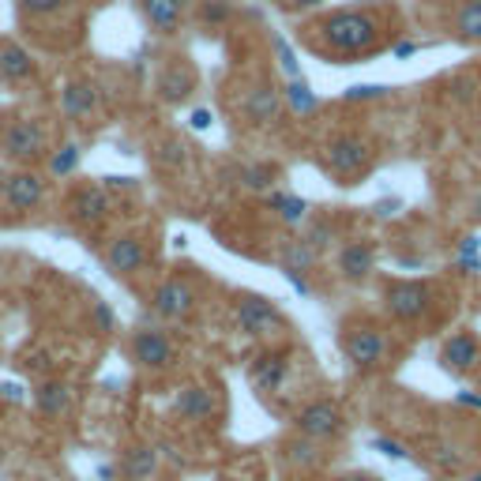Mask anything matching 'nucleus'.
<instances>
[{"instance_id":"nucleus-1","label":"nucleus","mask_w":481,"mask_h":481,"mask_svg":"<svg viewBox=\"0 0 481 481\" xmlns=\"http://www.w3.org/2000/svg\"><path fill=\"white\" fill-rule=\"evenodd\" d=\"M308 31H320L324 46L334 53V57H361L376 46V19L369 12H334L327 15L320 27H308Z\"/></svg>"},{"instance_id":"nucleus-2","label":"nucleus","mask_w":481,"mask_h":481,"mask_svg":"<svg viewBox=\"0 0 481 481\" xmlns=\"http://www.w3.org/2000/svg\"><path fill=\"white\" fill-rule=\"evenodd\" d=\"M49 151H53V136H49V129L38 117L12 120L8 129L0 132V155H4L8 162L34 165L41 158H49Z\"/></svg>"},{"instance_id":"nucleus-3","label":"nucleus","mask_w":481,"mask_h":481,"mask_svg":"<svg viewBox=\"0 0 481 481\" xmlns=\"http://www.w3.org/2000/svg\"><path fill=\"white\" fill-rule=\"evenodd\" d=\"M324 165L331 170V177H339L343 184H353L372 165V143L358 132L334 136L324 151Z\"/></svg>"},{"instance_id":"nucleus-4","label":"nucleus","mask_w":481,"mask_h":481,"mask_svg":"<svg viewBox=\"0 0 481 481\" xmlns=\"http://www.w3.org/2000/svg\"><path fill=\"white\" fill-rule=\"evenodd\" d=\"M234 320L245 334H253V339H275V334L286 331L282 312L260 294H241L234 305Z\"/></svg>"},{"instance_id":"nucleus-5","label":"nucleus","mask_w":481,"mask_h":481,"mask_svg":"<svg viewBox=\"0 0 481 481\" xmlns=\"http://www.w3.org/2000/svg\"><path fill=\"white\" fill-rule=\"evenodd\" d=\"M343 353L350 358L353 369L372 372V369H380L387 361L391 343H387V334L380 327H350L343 334Z\"/></svg>"},{"instance_id":"nucleus-6","label":"nucleus","mask_w":481,"mask_h":481,"mask_svg":"<svg viewBox=\"0 0 481 481\" xmlns=\"http://www.w3.org/2000/svg\"><path fill=\"white\" fill-rule=\"evenodd\" d=\"M129 353H132V361L139 369H147V372H165L177 361L174 339L165 331H155V327H139L132 334V343H129Z\"/></svg>"},{"instance_id":"nucleus-7","label":"nucleus","mask_w":481,"mask_h":481,"mask_svg":"<svg viewBox=\"0 0 481 481\" xmlns=\"http://www.w3.org/2000/svg\"><path fill=\"white\" fill-rule=\"evenodd\" d=\"M432 308V289L425 282H391L387 286V312L399 324L425 320Z\"/></svg>"},{"instance_id":"nucleus-8","label":"nucleus","mask_w":481,"mask_h":481,"mask_svg":"<svg viewBox=\"0 0 481 481\" xmlns=\"http://www.w3.org/2000/svg\"><path fill=\"white\" fill-rule=\"evenodd\" d=\"M343 425H346V417L331 399H316V403H308L298 414V432L308 436V441H316V444L320 441H334V436L343 432Z\"/></svg>"},{"instance_id":"nucleus-9","label":"nucleus","mask_w":481,"mask_h":481,"mask_svg":"<svg viewBox=\"0 0 481 481\" xmlns=\"http://www.w3.org/2000/svg\"><path fill=\"white\" fill-rule=\"evenodd\" d=\"M68 211H72V222L83 226V229H94L110 218L113 211V196H110V188H102V184H83L79 192L68 200Z\"/></svg>"},{"instance_id":"nucleus-10","label":"nucleus","mask_w":481,"mask_h":481,"mask_svg":"<svg viewBox=\"0 0 481 481\" xmlns=\"http://www.w3.org/2000/svg\"><path fill=\"white\" fill-rule=\"evenodd\" d=\"M286 376H289V353L279 350V346L260 350L253 358V365H248V384H253L256 391H263V395L279 391L286 384Z\"/></svg>"},{"instance_id":"nucleus-11","label":"nucleus","mask_w":481,"mask_h":481,"mask_svg":"<svg viewBox=\"0 0 481 481\" xmlns=\"http://www.w3.org/2000/svg\"><path fill=\"white\" fill-rule=\"evenodd\" d=\"M0 196L12 211H34V207L46 200V181L34 170H15L8 177H0Z\"/></svg>"},{"instance_id":"nucleus-12","label":"nucleus","mask_w":481,"mask_h":481,"mask_svg":"<svg viewBox=\"0 0 481 481\" xmlns=\"http://www.w3.org/2000/svg\"><path fill=\"white\" fill-rule=\"evenodd\" d=\"M151 308L158 312L162 320H184L188 312L196 308V289L188 286L184 279H165V282L155 286Z\"/></svg>"},{"instance_id":"nucleus-13","label":"nucleus","mask_w":481,"mask_h":481,"mask_svg":"<svg viewBox=\"0 0 481 481\" xmlns=\"http://www.w3.org/2000/svg\"><path fill=\"white\" fill-rule=\"evenodd\" d=\"M106 263H110L113 275H136V271H143L151 263V248L136 234H120L106 248Z\"/></svg>"},{"instance_id":"nucleus-14","label":"nucleus","mask_w":481,"mask_h":481,"mask_svg":"<svg viewBox=\"0 0 481 481\" xmlns=\"http://www.w3.org/2000/svg\"><path fill=\"white\" fill-rule=\"evenodd\" d=\"M441 361L451 372H477L481 369V343H477V334H470V331L451 334V339L444 343V350H441Z\"/></svg>"},{"instance_id":"nucleus-15","label":"nucleus","mask_w":481,"mask_h":481,"mask_svg":"<svg viewBox=\"0 0 481 481\" xmlns=\"http://www.w3.org/2000/svg\"><path fill=\"white\" fill-rule=\"evenodd\" d=\"M241 110H245V120L248 124H260V129H267V124L279 120L282 98H279V91L271 87V83H256V87L245 94V106Z\"/></svg>"},{"instance_id":"nucleus-16","label":"nucleus","mask_w":481,"mask_h":481,"mask_svg":"<svg viewBox=\"0 0 481 481\" xmlns=\"http://www.w3.org/2000/svg\"><path fill=\"white\" fill-rule=\"evenodd\" d=\"M192 91H196L192 68L181 65V60H170V65L162 68V76H158V98L165 102V106H181Z\"/></svg>"},{"instance_id":"nucleus-17","label":"nucleus","mask_w":481,"mask_h":481,"mask_svg":"<svg viewBox=\"0 0 481 481\" xmlns=\"http://www.w3.org/2000/svg\"><path fill=\"white\" fill-rule=\"evenodd\" d=\"M184 8H188V0H139L143 19H147L151 31H158V34H177V27L184 23Z\"/></svg>"},{"instance_id":"nucleus-18","label":"nucleus","mask_w":481,"mask_h":481,"mask_svg":"<svg viewBox=\"0 0 481 481\" xmlns=\"http://www.w3.org/2000/svg\"><path fill=\"white\" fill-rule=\"evenodd\" d=\"M372 263H376L372 245H365V241H346L339 248V275L350 279V282L369 279L372 275Z\"/></svg>"},{"instance_id":"nucleus-19","label":"nucleus","mask_w":481,"mask_h":481,"mask_svg":"<svg viewBox=\"0 0 481 481\" xmlns=\"http://www.w3.org/2000/svg\"><path fill=\"white\" fill-rule=\"evenodd\" d=\"M94 106H98V91L91 87L87 79H72L65 87V94H60V110H65V117H72V120L91 117Z\"/></svg>"},{"instance_id":"nucleus-20","label":"nucleus","mask_w":481,"mask_h":481,"mask_svg":"<svg viewBox=\"0 0 481 481\" xmlns=\"http://www.w3.org/2000/svg\"><path fill=\"white\" fill-rule=\"evenodd\" d=\"M174 410L184 417V422H207L215 410H218V399L207 387H184L181 395H177V403H174Z\"/></svg>"},{"instance_id":"nucleus-21","label":"nucleus","mask_w":481,"mask_h":481,"mask_svg":"<svg viewBox=\"0 0 481 481\" xmlns=\"http://www.w3.org/2000/svg\"><path fill=\"white\" fill-rule=\"evenodd\" d=\"M158 470V451L147 444H136L120 459V481H147Z\"/></svg>"},{"instance_id":"nucleus-22","label":"nucleus","mask_w":481,"mask_h":481,"mask_svg":"<svg viewBox=\"0 0 481 481\" xmlns=\"http://www.w3.org/2000/svg\"><path fill=\"white\" fill-rule=\"evenodd\" d=\"M31 76H34V57L23 46H15V41H4V46H0V79L23 83Z\"/></svg>"},{"instance_id":"nucleus-23","label":"nucleus","mask_w":481,"mask_h":481,"mask_svg":"<svg viewBox=\"0 0 481 481\" xmlns=\"http://www.w3.org/2000/svg\"><path fill=\"white\" fill-rule=\"evenodd\" d=\"M34 403H38V410L46 417H60L68 410V403H72V387L65 380H46V384H38Z\"/></svg>"},{"instance_id":"nucleus-24","label":"nucleus","mask_w":481,"mask_h":481,"mask_svg":"<svg viewBox=\"0 0 481 481\" xmlns=\"http://www.w3.org/2000/svg\"><path fill=\"white\" fill-rule=\"evenodd\" d=\"M451 27H455V38L459 41H467V46H477L481 41V0H463L451 19Z\"/></svg>"},{"instance_id":"nucleus-25","label":"nucleus","mask_w":481,"mask_h":481,"mask_svg":"<svg viewBox=\"0 0 481 481\" xmlns=\"http://www.w3.org/2000/svg\"><path fill=\"white\" fill-rule=\"evenodd\" d=\"M312 263H316V248H312L308 241H289V245L282 248V271H286V279L308 275Z\"/></svg>"},{"instance_id":"nucleus-26","label":"nucleus","mask_w":481,"mask_h":481,"mask_svg":"<svg viewBox=\"0 0 481 481\" xmlns=\"http://www.w3.org/2000/svg\"><path fill=\"white\" fill-rule=\"evenodd\" d=\"M286 459H289L294 467L308 470V467L320 463V448H316V441H308V436H298V441L286 444Z\"/></svg>"},{"instance_id":"nucleus-27","label":"nucleus","mask_w":481,"mask_h":481,"mask_svg":"<svg viewBox=\"0 0 481 481\" xmlns=\"http://www.w3.org/2000/svg\"><path fill=\"white\" fill-rule=\"evenodd\" d=\"M68 4H72V0H15L19 15H27V19H49V15H60Z\"/></svg>"},{"instance_id":"nucleus-28","label":"nucleus","mask_w":481,"mask_h":481,"mask_svg":"<svg viewBox=\"0 0 481 481\" xmlns=\"http://www.w3.org/2000/svg\"><path fill=\"white\" fill-rule=\"evenodd\" d=\"M267 207H271V211H279L286 222H301L305 218V211H308V203L305 200H298V196H271L267 200Z\"/></svg>"},{"instance_id":"nucleus-29","label":"nucleus","mask_w":481,"mask_h":481,"mask_svg":"<svg viewBox=\"0 0 481 481\" xmlns=\"http://www.w3.org/2000/svg\"><path fill=\"white\" fill-rule=\"evenodd\" d=\"M286 102L294 106L298 113H308V110H316V94H312L305 83H301V76L298 79H289V87H286Z\"/></svg>"},{"instance_id":"nucleus-30","label":"nucleus","mask_w":481,"mask_h":481,"mask_svg":"<svg viewBox=\"0 0 481 481\" xmlns=\"http://www.w3.org/2000/svg\"><path fill=\"white\" fill-rule=\"evenodd\" d=\"M49 170L57 174V177H65V174H72L76 170V162H79V147H76V143H65V147H60L57 155L49 151Z\"/></svg>"},{"instance_id":"nucleus-31","label":"nucleus","mask_w":481,"mask_h":481,"mask_svg":"<svg viewBox=\"0 0 481 481\" xmlns=\"http://www.w3.org/2000/svg\"><path fill=\"white\" fill-rule=\"evenodd\" d=\"M158 162L165 165V170H181V165L188 162V147L181 139H165L162 147H158Z\"/></svg>"},{"instance_id":"nucleus-32","label":"nucleus","mask_w":481,"mask_h":481,"mask_svg":"<svg viewBox=\"0 0 481 481\" xmlns=\"http://www.w3.org/2000/svg\"><path fill=\"white\" fill-rule=\"evenodd\" d=\"M241 181H245V188H256V192H263V188L275 181V170H271V165H248V170L241 174Z\"/></svg>"},{"instance_id":"nucleus-33","label":"nucleus","mask_w":481,"mask_h":481,"mask_svg":"<svg viewBox=\"0 0 481 481\" xmlns=\"http://www.w3.org/2000/svg\"><path fill=\"white\" fill-rule=\"evenodd\" d=\"M200 15L207 19V23H222V19L229 15V4H226V0H203V4H200Z\"/></svg>"},{"instance_id":"nucleus-34","label":"nucleus","mask_w":481,"mask_h":481,"mask_svg":"<svg viewBox=\"0 0 481 481\" xmlns=\"http://www.w3.org/2000/svg\"><path fill=\"white\" fill-rule=\"evenodd\" d=\"M372 448H376V451H384L387 459H406V448H403V444H395V441H387V436H372Z\"/></svg>"},{"instance_id":"nucleus-35","label":"nucleus","mask_w":481,"mask_h":481,"mask_svg":"<svg viewBox=\"0 0 481 481\" xmlns=\"http://www.w3.org/2000/svg\"><path fill=\"white\" fill-rule=\"evenodd\" d=\"M384 87H372V83H361V87H350L346 91V102H365V98H380Z\"/></svg>"},{"instance_id":"nucleus-36","label":"nucleus","mask_w":481,"mask_h":481,"mask_svg":"<svg viewBox=\"0 0 481 481\" xmlns=\"http://www.w3.org/2000/svg\"><path fill=\"white\" fill-rule=\"evenodd\" d=\"M331 234H334V229H331L327 222H320V226H312V229H308V237H305V241H308L312 248H320V245L331 241Z\"/></svg>"},{"instance_id":"nucleus-37","label":"nucleus","mask_w":481,"mask_h":481,"mask_svg":"<svg viewBox=\"0 0 481 481\" xmlns=\"http://www.w3.org/2000/svg\"><path fill=\"white\" fill-rule=\"evenodd\" d=\"M279 4H282L286 12H312L316 4H324V0H279Z\"/></svg>"},{"instance_id":"nucleus-38","label":"nucleus","mask_w":481,"mask_h":481,"mask_svg":"<svg viewBox=\"0 0 481 481\" xmlns=\"http://www.w3.org/2000/svg\"><path fill=\"white\" fill-rule=\"evenodd\" d=\"M94 324L110 331V327H113V308H110V305H94Z\"/></svg>"},{"instance_id":"nucleus-39","label":"nucleus","mask_w":481,"mask_h":481,"mask_svg":"<svg viewBox=\"0 0 481 481\" xmlns=\"http://www.w3.org/2000/svg\"><path fill=\"white\" fill-rule=\"evenodd\" d=\"M207 124H211V113H207V110H196V113H192V129H207Z\"/></svg>"},{"instance_id":"nucleus-40","label":"nucleus","mask_w":481,"mask_h":481,"mask_svg":"<svg viewBox=\"0 0 481 481\" xmlns=\"http://www.w3.org/2000/svg\"><path fill=\"white\" fill-rule=\"evenodd\" d=\"M459 403H463V406H474V410H481V395H470V391H463V395H459Z\"/></svg>"},{"instance_id":"nucleus-41","label":"nucleus","mask_w":481,"mask_h":481,"mask_svg":"<svg viewBox=\"0 0 481 481\" xmlns=\"http://www.w3.org/2000/svg\"><path fill=\"white\" fill-rule=\"evenodd\" d=\"M339 481H380V477H372V474H365V470H353V474H343Z\"/></svg>"},{"instance_id":"nucleus-42","label":"nucleus","mask_w":481,"mask_h":481,"mask_svg":"<svg viewBox=\"0 0 481 481\" xmlns=\"http://www.w3.org/2000/svg\"><path fill=\"white\" fill-rule=\"evenodd\" d=\"M414 53H417L414 41H399V46H395V57H414Z\"/></svg>"},{"instance_id":"nucleus-43","label":"nucleus","mask_w":481,"mask_h":481,"mask_svg":"<svg viewBox=\"0 0 481 481\" xmlns=\"http://www.w3.org/2000/svg\"><path fill=\"white\" fill-rule=\"evenodd\" d=\"M474 218H477V222H481V192H477V196H474Z\"/></svg>"},{"instance_id":"nucleus-44","label":"nucleus","mask_w":481,"mask_h":481,"mask_svg":"<svg viewBox=\"0 0 481 481\" xmlns=\"http://www.w3.org/2000/svg\"><path fill=\"white\" fill-rule=\"evenodd\" d=\"M467 481H481V474H474V477H467Z\"/></svg>"},{"instance_id":"nucleus-45","label":"nucleus","mask_w":481,"mask_h":481,"mask_svg":"<svg viewBox=\"0 0 481 481\" xmlns=\"http://www.w3.org/2000/svg\"><path fill=\"white\" fill-rule=\"evenodd\" d=\"M477 136H481V129H477Z\"/></svg>"}]
</instances>
